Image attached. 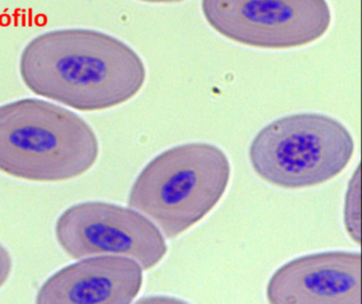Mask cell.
<instances>
[{
	"mask_svg": "<svg viewBox=\"0 0 362 304\" xmlns=\"http://www.w3.org/2000/svg\"><path fill=\"white\" fill-rule=\"evenodd\" d=\"M12 257L9 251L0 244V288L9 280L12 272Z\"/></svg>",
	"mask_w": 362,
	"mask_h": 304,
	"instance_id": "cell-10",
	"label": "cell"
},
{
	"mask_svg": "<svg viewBox=\"0 0 362 304\" xmlns=\"http://www.w3.org/2000/svg\"><path fill=\"white\" fill-rule=\"evenodd\" d=\"M98 155L96 134L73 111L37 99L0 107V172L59 183L88 172Z\"/></svg>",
	"mask_w": 362,
	"mask_h": 304,
	"instance_id": "cell-2",
	"label": "cell"
},
{
	"mask_svg": "<svg viewBox=\"0 0 362 304\" xmlns=\"http://www.w3.org/2000/svg\"><path fill=\"white\" fill-rule=\"evenodd\" d=\"M266 296L272 304H360L361 255L325 251L296 257L275 270Z\"/></svg>",
	"mask_w": 362,
	"mask_h": 304,
	"instance_id": "cell-7",
	"label": "cell"
},
{
	"mask_svg": "<svg viewBox=\"0 0 362 304\" xmlns=\"http://www.w3.org/2000/svg\"><path fill=\"white\" fill-rule=\"evenodd\" d=\"M344 227L354 242L360 243V169L351 176L344 200Z\"/></svg>",
	"mask_w": 362,
	"mask_h": 304,
	"instance_id": "cell-9",
	"label": "cell"
},
{
	"mask_svg": "<svg viewBox=\"0 0 362 304\" xmlns=\"http://www.w3.org/2000/svg\"><path fill=\"white\" fill-rule=\"evenodd\" d=\"M143 286L139 262L122 255H103L67 266L47 279L37 303H131Z\"/></svg>",
	"mask_w": 362,
	"mask_h": 304,
	"instance_id": "cell-8",
	"label": "cell"
},
{
	"mask_svg": "<svg viewBox=\"0 0 362 304\" xmlns=\"http://www.w3.org/2000/svg\"><path fill=\"white\" fill-rule=\"evenodd\" d=\"M20 73L37 96L81 111L119 107L146 82L141 56L120 39L88 29L50 31L25 47Z\"/></svg>",
	"mask_w": 362,
	"mask_h": 304,
	"instance_id": "cell-1",
	"label": "cell"
},
{
	"mask_svg": "<svg viewBox=\"0 0 362 304\" xmlns=\"http://www.w3.org/2000/svg\"><path fill=\"white\" fill-rule=\"evenodd\" d=\"M232 168L226 154L211 143L177 145L156 156L129 193L130 208L147 215L168 238L200 223L228 190Z\"/></svg>",
	"mask_w": 362,
	"mask_h": 304,
	"instance_id": "cell-3",
	"label": "cell"
},
{
	"mask_svg": "<svg viewBox=\"0 0 362 304\" xmlns=\"http://www.w3.org/2000/svg\"><path fill=\"white\" fill-rule=\"evenodd\" d=\"M139 1L149 4H175L181 3V1H184V0H139Z\"/></svg>",
	"mask_w": 362,
	"mask_h": 304,
	"instance_id": "cell-11",
	"label": "cell"
},
{
	"mask_svg": "<svg viewBox=\"0 0 362 304\" xmlns=\"http://www.w3.org/2000/svg\"><path fill=\"white\" fill-rule=\"evenodd\" d=\"M355 142L338 120L317 113L294 114L262 128L249 147L255 174L284 190L315 188L341 174Z\"/></svg>",
	"mask_w": 362,
	"mask_h": 304,
	"instance_id": "cell-4",
	"label": "cell"
},
{
	"mask_svg": "<svg viewBox=\"0 0 362 304\" xmlns=\"http://www.w3.org/2000/svg\"><path fill=\"white\" fill-rule=\"evenodd\" d=\"M56 238L73 259L122 255L149 270L160 263L167 245L160 230L141 213L118 205L86 202L59 217Z\"/></svg>",
	"mask_w": 362,
	"mask_h": 304,
	"instance_id": "cell-6",
	"label": "cell"
},
{
	"mask_svg": "<svg viewBox=\"0 0 362 304\" xmlns=\"http://www.w3.org/2000/svg\"><path fill=\"white\" fill-rule=\"evenodd\" d=\"M202 12L222 37L259 49L304 47L332 24L326 0H202Z\"/></svg>",
	"mask_w": 362,
	"mask_h": 304,
	"instance_id": "cell-5",
	"label": "cell"
}]
</instances>
